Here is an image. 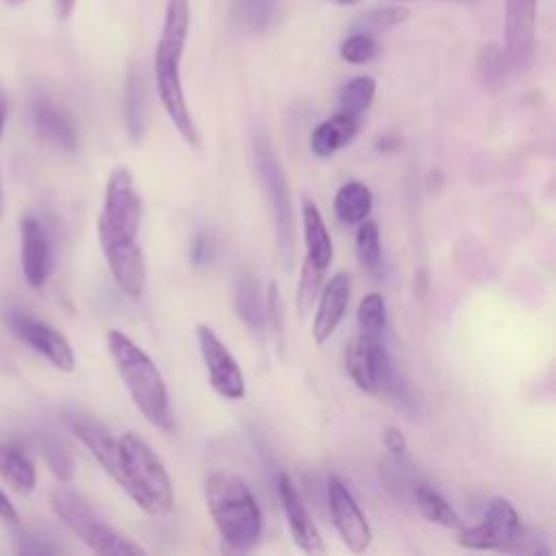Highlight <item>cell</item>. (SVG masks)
<instances>
[{"label": "cell", "instance_id": "1", "mask_svg": "<svg viewBox=\"0 0 556 556\" xmlns=\"http://www.w3.org/2000/svg\"><path fill=\"white\" fill-rule=\"evenodd\" d=\"M189 0H167L163 30L154 50V78L161 104L169 122L189 146L198 148L200 135L189 113L180 78V61L189 35Z\"/></svg>", "mask_w": 556, "mask_h": 556}, {"label": "cell", "instance_id": "2", "mask_svg": "<svg viewBox=\"0 0 556 556\" xmlns=\"http://www.w3.org/2000/svg\"><path fill=\"white\" fill-rule=\"evenodd\" d=\"M204 500L222 541L232 549H250L261 539L263 515L245 480L228 469L213 471L204 482Z\"/></svg>", "mask_w": 556, "mask_h": 556}, {"label": "cell", "instance_id": "3", "mask_svg": "<svg viewBox=\"0 0 556 556\" xmlns=\"http://www.w3.org/2000/svg\"><path fill=\"white\" fill-rule=\"evenodd\" d=\"M106 345L137 408L152 426L169 432L174 428L169 395L154 361L122 330H109Z\"/></svg>", "mask_w": 556, "mask_h": 556}, {"label": "cell", "instance_id": "4", "mask_svg": "<svg viewBox=\"0 0 556 556\" xmlns=\"http://www.w3.org/2000/svg\"><path fill=\"white\" fill-rule=\"evenodd\" d=\"M117 447L122 465L119 486L141 510L150 515L169 513L174 508V486L152 447L135 432L122 434Z\"/></svg>", "mask_w": 556, "mask_h": 556}, {"label": "cell", "instance_id": "5", "mask_svg": "<svg viewBox=\"0 0 556 556\" xmlns=\"http://www.w3.org/2000/svg\"><path fill=\"white\" fill-rule=\"evenodd\" d=\"M52 508L56 517L96 554L100 556H126L146 554V549L102 521L93 508L74 491L59 486L52 493Z\"/></svg>", "mask_w": 556, "mask_h": 556}, {"label": "cell", "instance_id": "6", "mask_svg": "<svg viewBox=\"0 0 556 556\" xmlns=\"http://www.w3.org/2000/svg\"><path fill=\"white\" fill-rule=\"evenodd\" d=\"M254 165H256L258 180L265 189L267 202H269L280 256H282L285 265L291 267L293 243H295V224H293V204H291L289 182H287L280 161L276 159V152L261 137L254 141Z\"/></svg>", "mask_w": 556, "mask_h": 556}, {"label": "cell", "instance_id": "7", "mask_svg": "<svg viewBox=\"0 0 556 556\" xmlns=\"http://www.w3.org/2000/svg\"><path fill=\"white\" fill-rule=\"evenodd\" d=\"M141 226V198L128 167L119 165L111 172L104 189V204L98 217V239L135 241Z\"/></svg>", "mask_w": 556, "mask_h": 556}, {"label": "cell", "instance_id": "8", "mask_svg": "<svg viewBox=\"0 0 556 556\" xmlns=\"http://www.w3.org/2000/svg\"><path fill=\"white\" fill-rule=\"evenodd\" d=\"M526 530L519 521L515 506L506 497H493L486 515L478 526H463L458 530V543L469 549H495V552H523Z\"/></svg>", "mask_w": 556, "mask_h": 556}, {"label": "cell", "instance_id": "9", "mask_svg": "<svg viewBox=\"0 0 556 556\" xmlns=\"http://www.w3.org/2000/svg\"><path fill=\"white\" fill-rule=\"evenodd\" d=\"M195 339L213 391L226 400H241L245 395V380L226 343L206 324L195 326Z\"/></svg>", "mask_w": 556, "mask_h": 556}, {"label": "cell", "instance_id": "10", "mask_svg": "<svg viewBox=\"0 0 556 556\" xmlns=\"http://www.w3.org/2000/svg\"><path fill=\"white\" fill-rule=\"evenodd\" d=\"M326 495H328L330 519H332V526L339 532L341 541L354 554L365 552L371 543V528H369L363 510L358 508L354 495L345 486V482L337 476H328Z\"/></svg>", "mask_w": 556, "mask_h": 556}, {"label": "cell", "instance_id": "11", "mask_svg": "<svg viewBox=\"0 0 556 556\" xmlns=\"http://www.w3.org/2000/svg\"><path fill=\"white\" fill-rule=\"evenodd\" d=\"M7 324L24 343H28L37 354L50 361V365H54L61 371L74 369V363H76L74 350L70 341L54 326L41 319H35L24 311H9Z\"/></svg>", "mask_w": 556, "mask_h": 556}, {"label": "cell", "instance_id": "12", "mask_svg": "<svg viewBox=\"0 0 556 556\" xmlns=\"http://www.w3.org/2000/svg\"><path fill=\"white\" fill-rule=\"evenodd\" d=\"M278 497H280L282 513H285L287 528L291 532L293 543L308 556L326 554V545L321 541V534H319L317 526L313 523V517H311L306 504L302 502L300 491L295 489L293 480L285 471L278 473Z\"/></svg>", "mask_w": 556, "mask_h": 556}, {"label": "cell", "instance_id": "13", "mask_svg": "<svg viewBox=\"0 0 556 556\" xmlns=\"http://www.w3.org/2000/svg\"><path fill=\"white\" fill-rule=\"evenodd\" d=\"M100 248L104 252L106 265L117 282V287L128 295V298H139L146 289V258L141 252V245L137 241H126V239H100Z\"/></svg>", "mask_w": 556, "mask_h": 556}, {"label": "cell", "instance_id": "14", "mask_svg": "<svg viewBox=\"0 0 556 556\" xmlns=\"http://www.w3.org/2000/svg\"><path fill=\"white\" fill-rule=\"evenodd\" d=\"M536 0H506V54L515 70H526L534 56Z\"/></svg>", "mask_w": 556, "mask_h": 556}, {"label": "cell", "instance_id": "15", "mask_svg": "<svg viewBox=\"0 0 556 556\" xmlns=\"http://www.w3.org/2000/svg\"><path fill=\"white\" fill-rule=\"evenodd\" d=\"M65 421H67L70 430L83 441V445L91 452V456L100 463V467L119 484L122 465H119L117 439H113L111 432L87 413L70 410L65 415Z\"/></svg>", "mask_w": 556, "mask_h": 556}, {"label": "cell", "instance_id": "16", "mask_svg": "<svg viewBox=\"0 0 556 556\" xmlns=\"http://www.w3.org/2000/svg\"><path fill=\"white\" fill-rule=\"evenodd\" d=\"M22 237V271L33 289H41L52 269V250L46 228L35 217L20 222Z\"/></svg>", "mask_w": 556, "mask_h": 556}, {"label": "cell", "instance_id": "17", "mask_svg": "<svg viewBox=\"0 0 556 556\" xmlns=\"http://www.w3.org/2000/svg\"><path fill=\"white\" fill-rule=\"evenodd\" d=\"M352 280L348 271H337L321 289L315 319H313V339L317 345H324L330 334L337 330L339 321L343 319V313L350 302Z\"/></svg>", "mask_w": 556, "mask_h": 556}, {"label": "cell", "instance_id": "18", "mask_svg": "<svg viewBox=\"0 0 556 556\" xmlns=\"http://www.w3.org/2000/svg\"><path fill=\"white\" fill-rule=\"evenodd\" d=\"M384 352L378 339L363 334H356L345 348V369L352 382L369 395L378 393V365Z\"/></svg>", "mask_w": 556, "mask_h": 556}, {"label": "cell", "instance_id": "19", "mask_svg": "<svg viewBox=\"0 0 556 556\" xmlns=\"http://www.w3.org/2000/svg\"><path fill=\"white\" fill-rule=\"evenodd\" d=\"M33 126L37 135L63 150H76L78 132L72 117L50 98L37 96L30 106Z\"/></svg>", "mask_w": 556, "mask_h": 556}, {"label": "cell", "instance_id": "20", "mask_svg": "<svg viewBox=\"0 0 556 556\" xmlns=\"http://www.w3.org/2000/svg\"><path fill=\"white\" fill-rule=\"evenodd\" d=\"M302 228H304V261L319 269H328L332 261V239L324 224L317 204L311 198H302Z\"/></svg>", "mask_w": 556, "mask_h": 556}, {"label": "cell", "instance_id": "21", "mask_svg": "<svg viewBox=\"0 0 556 556\" xmlns=\"http://www.w3.org/2000/svg\"><path fill=\"white\" fill-rule=\"evenodd\" d=\"M358 132V117L337 111L328 119L319 122L311 132V152L319 159L332 156L337 150L352 143Z\"/></svg>", "mask_w": 556, "mask_h": 556}, {"label": "cell", "instance_id": "22", "mask_svg": "<svg viewBox=\"0 0 556 556\" xmlns=\"http://www.w3.org/2000/svg\"><path fill=\"white\" fill-rule=\"evenodd\" d=\"M0 476L17 493H30L37 484V469L17 443H0Z\"/></svg>", "mask_w": 556, "mask_h": 556}, {"label": "cell", "instance_id": "23", "mask_svg": "<svg viewBox=\"0 0 556 556\" xmlns=\"http://www.w3.org/2000/svg\"><path fill=\"white\" fill-rule=\"evenodd\" d=\"M371 204H374L371 191L363 182L350 180L337 189L332 208H334V215L339 217V222L361 224L371 213Z\"/></svg>", "mask_w": 556, "mask_h": 556}, {"label": "cell", "instance_id": "24", "mask_svg": "<svg viewBox=\"0 0 556 556\" xmlns=\"http://www.w3.org/2000/svg\"><path fill=\"white\" fill-rule=\"evenodd\" d=\"M510 59L506 54V50H502L495 43H486L480 48L478 54V63H476V74L480 85L486 91H497L504 87L508 70H510Z\"/></svg>", "mask_w": 556, "mask_h": 556}, {"label": "cell", "instance_id": "25", "mask_svg": "<svg viewBox=\"0 0 556 556\" xmlns=\"http://www.w3.org/2000/svg\"><path fill=\"white\" fill-rule=\"evenodd\" d=\"M235 311L243 324L250 328H261L267 315L265 300L261 295V287L252 276H243L235 287Z\"/></svg>", "mask_w": 556, "mask_h": 556}, {"label": "cell", "instance_id": "26", "mask_svg": "<svg viewBox=\"0 0 556 556\" xmlns=\"http://www.w3.org/2000/svg\"><path fill=\"white\" fill-rule=\"evenodd\" d=\"M413 497H415V506L417 510L432 523H439L443 528H454V530H460L465 526V521L456 515V510L447 504V500L432 491L430 486L426 484H419L415 486L413 491Z\"/></svg>", "mask_w": 556, "mask_h": 556}, {"label": "cell", "instance_id": "27", "mask_svg": "<svg viewBox=\"0 0 556 556\" xmlns=\"http://www.w3.org/2000/svg\"><path fill=\"white\" fill-rule=\"evenodd\" d=\"M124 111H126V126L132 141H139L143 137L146 128V91H143V78L141 72L132 65L126 80V98H124Z\"/></svg>", "mask_w": 556, "mask_h": 556}, {"label": "cell", "instance_id": "28", "mask_svg": "<svg viewBox=\"0 0 556 556\" xmlns=\"http://www.w3.org/2000/svg\"><path fill=\"white\" fill-rule=\"evenodd\" d=\"M376 80L371 76H354L339 91V109L341 113L361 117L374 102Z\"/></svg>", "mask_w": 556, "mask_h": 556}, {"label": "cell", "instance_id": "29", "mask_svg": "<svg viewBox=\"0 0 556 556\" xmlns=\"http://www.w3.org/2000/svg\"><path fill=\"white\" fill-rule=\"evenodd\" d=\"M356 321H358V334L378 339L384 332L387 326V304L380 293H367L356 308Z\"/></svg>", "mask_w": 556, "mask_h": 556}, {"label": "cell", "instance_id": "30", "mask_svg": "<svg viewBox=\"0 0 556 556\" xmlns=\"http://www.w3.org/2000/svg\"><path fill=\"white\" fill-rule=\"evenodd\" d=\"M356 256L361 265L376 274L382 267V248H380V230L376 222L363 219L356 230Z\"/></svg>", "mask_w": 556, "mask_h": 556}, {"label": "cell", "instance_id": "31", "mask_svg": "<svg viewBox=\"0 0 556 556\" xmlns=\"http://www.w3.org/2000/svg\"><path fill=\"white\" fill-rule=\"evenodd\" d=\"M408 17V11L404 7H378V9H369L358 13L352 24L350 30H361V33H376V30H384L391 26L402 24Z\"/></svg>", "mask_w": 556, "mask_h": 556}, {"label": "cell", "instance_id": "32", "mask_svg": "<svg viewBox=\"0 0 556 556\" xmlns=\"http://www.w3.org/2000/svg\"><path fill=\"white\" fill-rule=\"evenodd\" d=\"M274 11L276 0H235L237 22L252 33H261L271 22Z\"/></svg>", "mask_w": 556, "mask_h": 556}, {"label": "cell", "instance_id": "33", "mask_svg": "<svg viewBox=\"0 0 556 556\" xmlns=\"http://www.w3.org/2000/svg\"><path fill=\"white\" fill-rule=\"evenodd\" d=\"M339 54L343 61L352 63V65H363L369 63L371 59H376L378 54V41L374 39L371 33H361V30H352L339 46Z\"/></svg>", "mask_w": 556, "mask_h": 556}, {"label": "cell", "instance_id": "34", "mask_svg": "<svg viewBox=\"0 0 556 556\" xmlns=\"http://www.w3.org/2000/svg\"><path fill=\"white\" fill-rule=\"evenodd\" d=\"M324 276H326V269H319V267L311 265L308 261L302 263L298 295H295V304H298L300 315H306L308 308L313 306V300L319 295V287H321Z\"/></svg>", "mask_w": 556, "mask_h": 556}, {"label": "cell", "instance_id": "35", "mask_svg": "<svg viewBox=\"0 0 556 556\" xmlns=\"http://www.w3.org/2000/svg\"><path fill=\"white\" fill-rule=\"evenodd\" d=\"M43 454L48 460L50 471L59 482H70L74 478V458L70 450L59 439H46L43 441Z\"/></svg>", "mask_w": 556, "mask_h": 556}, {"label": "cell", "instance_id": "36", "mask_svg": "<svg viewBox=\"0 0 556 556\" xmlns=\"http://www.w3.org/2000/svg\"><path fill=\"white\" fill-rule=\"evenodd\" d=\"M382 443H384V447H387L389 452H393V454H404V452H406V439H404L402 430L395 428V426H387V428H384V432H382Z\"/></svg>", "mask_w": 556, "mask_h": 556}, {"label": "cell", "instance_id": "37", "mask_svg": "<svg viewBox=\"0 0 556 556\" xmlns=\"http://www.w3.org/2000/svg\"><path fill=\"white\" fill-rule=\"evenodd\" d=\"M0 519L7 523H13V526L20 523V513L15 510L13 502L9 500V495L2 489H0Z\"/></svg>", "mask_w": 556, "mask_h": 556}, {"label": "cell", "instance_id": "38", "mask_svg": "<svg viewBox=\"0 0 556 556\" xmlns=\"http://www.w3.org/2000/svg\"><path fill=\"white\" fill-rule=\"evenodd\" d=\"M376 148H378V150H382V152H393L395 148H400V137H397V135H391V132H387V135L378 137V141H376Z\"/></svg>", "mask_w": 556, "mask_h": 556}, {"label": "cell", "instance_id": "39", "mask_svg": "<svg viewBox=\"0 0 556 556\" xmlns=\"http://www.w3.org/2000/svg\"><path fill=\"white\" fill-rule=\"evenodd\" d=\"M76 0H56V9H59V17H67L74 9Z\"/></svg>", "mask_w": 556, "mask_h": 556}, {"label": "cell", "instance_id": "40", "mask_svg": "<svg viewBox=\"0 0 556 556\" xmlns=\"http://www.w3.org/2000/svg\"><path fill=\"white\" fill-rule=\"evenodd\" d=\"M4 119H7V100L0 91V135H2V128H4Z\"/></svg>", "mask_w": 556, "mask_h": 556}, {"label": "cell", "instance_id": "41", "mask_svg": "<svg viewBox=\"0 0 556 556\" xmlns=\"http://www.w3.org/2000/svg\"><path fill=\"white\" fill-rule=\"evenodd\" d=\"M328 2H332V4H337V7H350V4H356V2H361V0H328Z\"/></svg>", "mask_w": 556, "mask_h": 556}, {"label": "cell", "instance_id": "42", "mask_svg": "<svg viewBox=\"0 0 556 556\" xmlns=\"http://www.w3.org/2000/svg\"><path fill=\"white\" fill-rule=\"evenodd\" d=\"M0 217H2V189H0Z\"/></svg>", "mask_w": 556, "mask_h": 556}, {"label": "cell", "instance_id": "43", "mask_svg": "<svg viewBox=\"0 0 556 556\" xmlns=\"http://www.w3.org/2000/svg\"><path fill=\"white\" fill-rule=\"evenodd\" d=\"M391 2H410V0H391Z\"/></svg>", "mask_w": 556, "mask_h": 556}, {"label": "cell", "instance_id": "44", "mask_svg": "<svg viewBox=\"0 0 556 556\" xmlns=\"http://www.w3.org/2000/svg\"><path fill=\"white\" fill-rule=\"evenodd\" d=\"M454 2H471V0H454Z\"/></svg>", "mask_w": 556, "mask_h": 556}, {"label": "cell", "instance_id": "45", "mask_svg": "<svg viewBox=\"0 0 556 556\" xmlns=\"http://www.w3.org/2000/svg\"><path fill=\"white\" fill-rule=\"evenodd\" d=\"M9 2H22V0H9Z\"/></svg>", "mask_w": 556, "mask_h": 556}]
</instances>
